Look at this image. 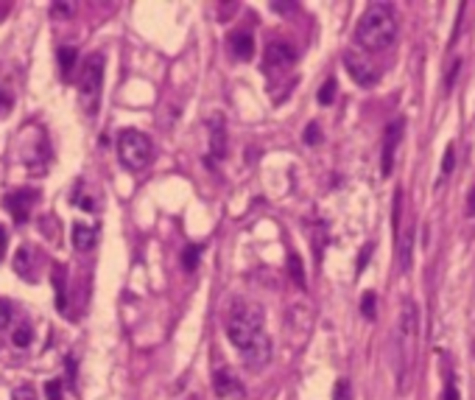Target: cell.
I'll return each mask as SVG.
<instances>
[{
  "label": "cell",
  "instance_id": "cell-17",
  "mask_svg": "<svg viewBox=\"0 0 475 400\" xmlns=\"http://www.w3.org/2000/svg\"><path fill=\"white\" fill-rule=\"evenodd\" d=\"M201 252H204V247H187V249L182 252V266H185V272H193V269L198 266Z\"/></svg>",
  "mask_w": 475,
  "mask_h": 400
},
{
  "label": "cell",
  "instance_id": "cell-12",
  "mask_svg": "<svg viewBox=\"0 0 475 400\" xmlns=\"http://www.w3.org/2000/svg\"><path fill=\"white\" fill-rule=\"evenodd\" d=\"M212 386H215V392H218L221 397H226V394H241V392H244L241 380L235 378V372H232V369H215V375H212Z\"/></svg>",
  "mask_w": 475,
  "mask_h": 400
},
{
  "label": "cell",
  "instance_id": "cell-24",
  "mask_svg": "<svg viewBox=\"0 0 475 400\" xmlns=\"http://www.w3.org/2000/svg\"><path fill=\"white\" fill-rule=\"evenodd\" d=\"M322 140V129H319V123H308V129H305V143L308 146H316Z\"/></svg>",
  "mask_w": 475,
  "mask_h": 400
},
{
  "label": "cell",
  "instance_id": "cell-10",
  "mask_svg": "<svg viewBox=\"0 0 475 400\" xmlns=\"http://www.w3.org/2000/svg\"><path fill=\"white\" fill-rule=\"evenodd\" d=\"M241 358L247 367H266L269 358H272V339L263 333L255 344H249L247 350H241Z\"/></svg>",
  "mask_w": 475,
  "mask_h": 400
},
{
  "label": "cell",
  "instance_id": "cell-30",
  "mask_svg": "<svg viewBox=\"0 0 475 400\" xmlns=\"http://www.w3.org/2000/svg\"><path fill=\"white\" fill-rule=\"evenodd\" d=\"M9 319H12V311H9V305H6V302H0V330H3V328L9 325Z\"/></svg>",
  "mask_w": 475,
  "mask_h": 400
},
{
  "label": "cell",
  "instance_id": "cell-25",
  "mask_svg": "<svg viewBox=\"0 0 475 400\" xmlns=\"http://www.w3.org/2000/svg\"><path fill=\"white\" fill-rule=\"evenodd\" d=\"M45 394H48V400H62V380H48L45 383Z\"/></svg>",
  "mask_w": 475,
  "mask_h": 400
},
{
  "label": "cell",
  "instance_id": "cell-27",
  "mask_svg": "<svg viewBox=\"0 0 475 400\" xmlns=\"http://www.w3.org/2000/svg\"><path fill=\"white\" fill-rule=\"evenodd\" d=\"M12 400H37V394H34V386H17L15 389V394H12Z\"/></svg>",
  "mask_w": 475,
  "mask_h": 400
},
{
  "label": "cell",
  "instance_id": "cell-22",
  "mask_svg": "<svg viewBox=\"0 0 475 400\" xmlns=\"http://www.w3.org/2000/svg\"><path fill=\"white\" fill-rule=\"evenodd\" d=\"M453 165H455V146H447L444 148V157H442V176H450L453 174Z\"/></svg>",
  "mask_w": 475,
  "mask_h": 400
},
{
  "label": "cell",
  "instance_id": "cell-11",
  "mask_svg": "<svg viewBox=\"0 0 475 400\" xmlns=\"http://www.w3.org/2000/svg\"><path fill=\"white\" fill-rule=\"evenodd\" d=\"M210 151H212L215 160L226 154V126H224V115H212L210 118Z\"/></svg>",
  "mask_w": 475,
  "mask_h": 400
},
{
  "label": "cell",
  "instance_id": "cell-21",
  "mask_svg": "<svg viewBox=\"0 0 475 400\" xmlns=\"http://www.w3.org/2000/svg\"><path fill=\"white\" fill-rule=\"evenodd\" d=\"M333 98H336V79H327L319 90V104L327 107V104H333Z\"/></svg>",
  "mask_w": 475,
  "mask_h": 400
},
{
  "label": "cell",
  "instance_id": "cell-4",
  "mask_svg": "<svg viewBox=\"0 0 475 400\" xmlns=\"http://www.w3.org/2000/svg\"><path fill=\"white\" fill-rule=\"evenodd\" d=\"M118 157L129 171H143L154 157V143L146 132L123 129L118 137Z\"/></svg>",
  "mask_w": 475,
  "mask_h": 400
},
{
  "label": "cell",
  "instance_id": "cell-26",
  "mask_svg": "<svg viewBox=\"0 0 475 400\" xmlns=\"http://www.w3.org/2000/svg\"><path fill=\"white\" fill-rule=\"evenodd\" d=\"M15 344H17V347H29V344H31V330H29L26 325L15 330Z\"/></svg>",
  "mask_w": 475,
  "mask_h": 400
},
{
  "label": "cell",
  "instance_id": "cell-33",
  "mask_svg": "<svg viewBox=\"0 0 475 400\" xmlns=\"http://www.w3.org/2000/svg\"><path fill=\"white\" fill-rule=\"evenodd\" d=\"M54 12H56L59 17H68V15H73V6H68V3H54Z\"/></svg>",
  "mask_w": 475,
  "mask_h": 400
},
{
  "label": "cell",
  "instance_id": "cell-13",
  "mask_svg": "<svg viewBox=\"0 0 475 400\" xmlns=\"http://www.w3.org/2000/svg\"><path fill=\"white\" fill-rule=\"evenodd\" d=\"M229 48H232V54L241 59V62H247V59H252V54H255V37L249 34V31H235L232 37H229Z\"/></svg>",
  "mask_w": 475,
  "mask_h": 400
},
{
  "label": "cell",
  "instance_id": "cell-23",
  "mask_svg": "<svg viewBox=\"0 0 475 400\" xmlns=\"http://www.w3.org/2000/svg\"><path fill=\"white\" fill-rule=\"evenodd\" d=\"M333 400H352V394H350V380H347V378H341V380L336 383Z\"/></svg>",
  "mask_w": 475,
  "mask_h": 400
},
{
  "label": "cell",
  "instance_id": "cell-18",
  "mask_svg": "<svg viewBox=\"0 0 475 400\" xmlns=\"http://www.w3.org/2000/svg\"><path fill=\"white\" fill-rule=\"evenodd\" d=\"M377 297H375V291H366L364 297H361V314L366 316V319H375L377 316Z\"/></svg>",
  "mask_w": 475,
  "mask_h": 400
},
{
  "label": "cell",
  "instance_id": "cell-9",
  "mask_svg": "<svg viewBox=\"0 0 475 400\" xmlns=\"http://www.w3.org/2000/svg\"><path fill=\"white\" fill-rule=\"evenodd\" d=\"M34 202H37V193L34 190H15V193L6 196V208H9V213L15 216L17 224H23L29 219Z\"/></svg>",
  "mask_w": 475,
  "mask_h": 400
},
{
  "label": "cell",
  "instance_id": "cell-2",
  "mask_svg": "<svg viewBox=\"0 0 475 400\" xmlns=\"http://www.w3.org/2000/svg\"><path fill=\"white\" fill-rule=\"evenodd\" d=\"M226 336H229V341L235 347H241V350L255 344L263 336V308L258 302L238 300L229 308V316H226Z\"/></svg>",
  "mask_w": 475,
  "mask_h": 400
},
{
  "label": "cell",
  "instance_id": "cell-34",
  "mask_svg": "<svg viewBox=\"0 0 475 400\" xmlns=\"http://www.w3.org/2000/svg\"><path fill=\"white\" fill-rule=\"evenodd\" d=\"M467 216H475V185L469 190V205H467Z\"/></svg>",
  "mask_w": 475,
  "mask_h": 400
},
{
  "label": "cell",
  "instance_id": "cell-3",
  "mask_svg": "<svg viewBox=\"0 0 475 400\" xmlns=\"http://www.w3.org/2000/svg\"><path fill=\"white\" fill-rule=\"evenodd\" d=\"M416 333H419V314L416 305L411 300L403 302V314H400V328H397V350H400V392L408 389V378L416 361Z\"/></svg>",
  "mask_w": 475,
  "mask_h": 400
},
{
  "label": "cell",
  "instance_id": "cell-8",
  "mask_svg": "<svg viewBox=\"0 0 475 400\" xmlns=\"http://www.w3.org/2000/svg\"><path fill=\"white\" fill-rule=\"evenodd\" d=\"M344 68H347V73H350L361 87L377 84V70H375L366 59H361V56H355V54H347V56H344Z\"/></svg>",
  "mask_w": 475,
  "mask_h": 400
},
{
  "label": "cell",
  "instance_id": "cell-16",
  "mask_svg": "<svg viewBox=\"0 0 475 400\" xmlns=\"http://www.w3.org/2000/svg\"><path fill=\"white\" fill-rule=\"evenodd\" d=\"M76 59H79L76 48H59V68L65 79H70V73L76 70Z\"/></svg>",
  "mask_w": 475,
  "mask_h": 400
},
{
  "label": "cell",
  "instance_id": "cell-31",
  "mask_svg": "<svg viewBox=\"0 0 475 400\" xmlns=\"http://www.w3.org/2000/svg\"><path fill=\"white\" fill-rule=\"evenodd\" d=\"M6 247H9V233H6L3 224H0V261H3V255H6Z\"/></svg>",
  "mask_w": 475,
  "mask_h": 400
},
{
  "label": "cell",
  "instance_id": "cell-28",
  "mask_svg": "<svg viewBox=\"0 0 475 400\" xmlns=\"http://www.w3.org/2000/svg\"><path fill=\"white\" fill-rule=\"evenodd\" d=\"M272 12H277V15H291V12H297V3H280V0H274V3H272Z\"/></svg>",
  "mask_w": 475,
  "mask_h": 400
},
{
  "label": "cell",
  "instance_id": "cell-29",
  "mask_svg": "<svg viewBox=\"0 0 475 400\" xmlns=\"http://www.w3.org/2000/svg\"><path fill=\"white\" fill-rule=\"evenodd\" d=\"M461 394H458V389H455V383L453 380H447L444 383V392H442V400H458Z\"/></svg>",
  "mask_w": 475,
  "mask_h": 400
},
{
  "label": "cell",
  "instance_id": "cell-5",
  "mask_svg": "<svg viewBox=\"0 0 475 400\" xmlns=\"http://www.w3.org/2000/svg\"><path fill=\"white\" fill-rule=\"evenodd\" d=\"M101 87H104V56L93 54V56H87V62L81 68V82H79V95H81V104L90 115L98 112Z\"/></svg>",
  "mask_w": 475,
  "mask_h": 400
},
{
  "label": "cell",
  "instance_id": "cell-14",
  "mask_svg": "<svg viewBox=\"0 0 475 400\" xmlns=\"http://www.w3.org/2000/svg\"><path fill=\"white\" fill-rule=\"evenodd\" d=\"M93 244H95V230L84 227V224H73V247L79 252H87V249H93Z\"/></svg>",
  "mask_w": 475,
  "mask_h": 400
},
{
  "label": "cell",
  "instance_id": "cell-15",
  "mask_svg": "<svg viewBox=\"0 0 475 400\" xmlns=\"http://www.w3.org/2000/svg\"><path fill=\"white\" fill-rule=\"evenodd\" d=\"M414 236L416 230H405L403 238H400V252H397V261H400V272H408L411 269V247H414Z\"/></svg>",
  "mask_w": 475,
  "mask_h": 400
},
{
  "label": "cell",
  "instance_id": "cell-7",
  "mask_svg": "<svg viewBox=\"0 0 475 400\" xmlns=\"http://www.w3.org/2000/svg\"><path fill=\"white\" fill-rule=\"evenodd\" d=\"M403 129H405V121L397 118L389 123L386 134H383V160H380V174L389 176L391 174V162H394V151H397V143L403 137Z\"/></svg>",
  "mask_w": 475,
  "mask_h": 400
},
{
  "label": "cell",
  "instance_id": "cell-20",
  "mask_svg": "<svg viewBox=\"0 0 475 400\" xmlns=\"http://www.w3.org/2000/svg\"><path fill=\"white\" fill-rule=\"evenodd\" d=\"M54 283H56V305H59V311L65 314V269H59V266H56V272H54Z\"/></svg>",
  "mask_w": 475,
  "mask_h": 400
},
{
  "label": "cell",
  "instance_id": "cell-6",
  "mask_svg": "<svg viewBox=\"0 0 475 400\" xmlns=\"http://www.w3.org/2000/svg\"><path fill=\"white\" fill-rule=\"evenodd\" d=\"M263 59H266L263 62L266 70H286V68H291L297 62V51H294V45H288L283 40H274V43L266 45Z\"/></svg>",
  "mask_w": 475,
  "mask_h": 400
},
{
  "label": "cell",
  "instance_id": "cell-19",
  "mask_svg": "<svg viewBox=\"0 0 475 400\" xmlns=\"http://www.w3.org/2000/svg\"><path fill=\"white\" fill-rule=\"evenodd\" d=\"M288 272H291L294 283L305 289V272H302V261H299V255H291V258H288Z\"/></svg>",
  "mask_w": 475,
  "mask_h": 400
},
{
  "label": "cell",
  "instance_id": "cell-32",
  "mask_svg": "<svg viewBox=\"0 0 475 400\" xmlns=\"http://www.w3.org/2000/svg\"><path fill=\"white\" fill-rule=\"evenodd\" d=\"M375 249V244H366L364 247V252H361V258H358V272H364L366 269V258H369V252Z\"/></svg>",
  "mask_w": 475,
  "mask_h": 400
},
{
  "label": "cell",
  "instance_id": "cell-1",
  "mask_svg": "<svg viewBox=\"0 0 475 400\" xmlns=\"http://www.w3.org/2000/svg\"><path fill=\"white\" fill-rule=\"evenodd\" d=\"M394 37H397V20L389 3H372L355 26V43L366 51H386L394 43Z\"/></svg>",
  "mask_w": 475,
  "mask_h": 400
}]
</instances>
